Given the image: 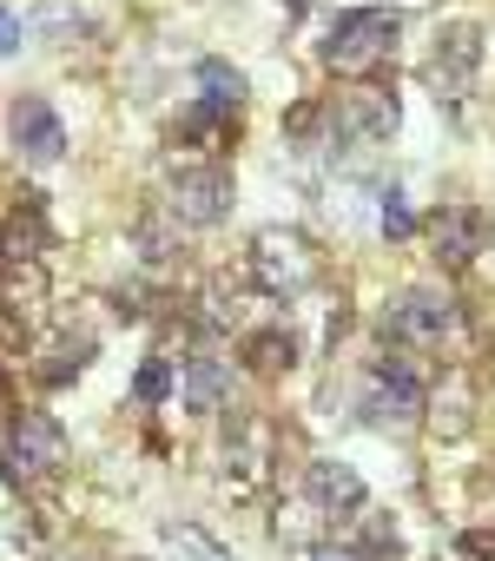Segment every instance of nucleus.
Returning a JSON list of instances; mask_svg holds the SVG:
<instances>
[{"label":"nucleus","instance_id":"f257e3e1","mask_svg":"<svg viewBox=\"0 0 495 561\" xmlns=\"http://www.w3.org/2000/svg\"><path fill=\"white\" fill-rule=\"evenodd\" d=\"M396 34H403V14L396 8H350L324 34V67L337 80H377V67L396 54Z\"/></svg>","mask_w":495,"mask_h":561},{"label":"nucleus","instance_id":"f03ea898","mask_svg":"<svg viewBox=\"0 0 495 561\" xmlns=\"http://www.w3.org/2000/svg\"><path fill=\"white\" fill-rule=\"evenodd\" d=\"M67 462H73V443H67V430H60L47 410H27V416H14V423H8V436H0V469H8L21 489H34V482H54Z\"/></svg>","mask_w":495,"mask_h":561},{"label":"nucleus","instance_id":"7ed1b4c3","mask_svg":"<svg viewBox=\"0 0 495 561\" xmlns=\"http://www.w3.org/2000/svg\"><path fill=\"white\" fill-rule=\"evenodd\" d=\"M272 462H278V423L272 416H238L231 436H225V489H231V502H252L272 482Z\"/></svg>","mask_w":495,"mask_h":561},{"label":"nucleus","instance_id":"20e7f679","mask_svg":"<svg viewBox=\"0 0 495 561\" xmlns=\"http://www.w3.org/2000/svg\"><path fill=\"white\" fill-rule=\"evenodd\" d=\"M423 416H429L423 377H416L403 357H383V364L370 370V383H364V423H370V430H410V423H423Z\"/></svg>","mask_w":495,"mask_h":561},{"label":"nucleus","instance_id":"39448f33","mask_svg":"<svg viewBox=\"0 0 495 561\" xmlns=\"http://www.w3.org/2000/svg\"><path fill=\"white\" fill-rule=\"evenodd\" d=\"M252 277L272 291V298H298V291H311V277H318V251H311V238L304 231H258V244H252Z\"/></svg>","mask_w":495,"mask_h":561},{"label":"nucleus","instance_id":"423d86ee","mask_svg":"<svg viewBox=\"0 0 495 561\" xmlns=\"http://www.w3.org/2000/svg\"><path fill=\"white\" fill-rule=\"evenodd\" d=\"M324 119H331L337 139H350V146H377V139L396 133V93L377 87V80H350V87L331 100Z\"/></svg>","mask_w":495,"mask_h":561},{"label":"nucleus","instance_id":"0eeeda50","mask_svg":"<svg viewBox=\"0 0 495 561\" xmlns=\"http://www.w3.org/2000/svg\"><path fill=\"white\" fill-rule=\"evenodd\" d=\"M449 331H456V305L442 291H396L383 305V337H396L410 351H436Z\"/></svg>","mask_w":495,"mask_h":561},{"label":"nucleus","instance_id":"6e6552de","mask_svg":"<svg viewBox=\"0 0 495 561\" xmlns=\"http://www.w3.org/2000/svg\"><path fill=\"white\" fill-rule=\"evenodd\" d=\"M172 218H185V225L231 218V172L218 159H185L172 172Z\"/></svg>","mask_w":495,"mask_h":561},{"label":"nucleus","instance_id":"1a4fd4ad","mask_svg":"<svg viewBox=\"0 0 495 561\" xmlns=\"http://www.w3.org/2000/svg\"><path fill=\"white\" fill-rule=\"evenodd\" d=\"M475 67H482V27H469V21L442 27V34H436V54H429V87H436V100H462L469 80H475Z\"/></svg>","mask_w":495,"mask_h":561},{"label":"nucleus","instance_id":"9d476101","mask_svg":"<svg viewBox=\"0 0 495 561\" xmlns=\"http://www.w3.org/2000/svg\"><path fill=\"white\" fill-rule=\"evenodd\" d=\"M429 244H436V264H442V271H462V264H475V251L488 244V218H482L475 205H442V211L429 218Z\"/></svg>","mask_w":495,"mask_h":561},{"label":"nucleus","instance_id":"9b49d317","mask_svg":"<svg viewBox=\"0 0 495 561\" xmlns=\"http://www.w3.org/2000/svg\"><path fill=\"white\" fill-rule=\"evenodd\" d=\"M304 495H311V508H324L331 522L344 515H357V508H370V489H364V476L350 469V462H337V456H318L311 469H304Z\"/></svg>","mask_w":495,"mask_h":561},{"label":"nucleus","instance_id":"f8f14e48","mask_svg":"<svg viewBox=\"0 0 495 561\" xmlns=\"http://www.w3.org/2000/svg\"><path fill=\"white\" fill-rule=\"evenodd\" d=\"M8 133H14V146H21L34 165H54V159L67 152V126H60V113H54L47 100H14Z\"/></svg>","mask_w":495,"mask_h":561},{"label":"nucleus","instance_id":"ddd939ff","mask_svg":"<svg viewBox=\"0 0 495 561\" xmlns=\"http://www.w3.org/2000/svg\"><path fill=\"white\" fill-rule=\"evenodd\" d=\"M231 403V370L211 357V351H198L192 364H185V410L192 416H218Z\"/></svg>","mask_w":495,"mask_h":561},{"label":"nucleus","instance_id":"4468645a","mask_svg":"<svg viewBox=\"0 0 495 561\" xmlns=\"http://www.w3.org/2000/svg\"><path fill=\"white\" fill-rule=\"evenodd\" d=\"M469 403H475V397H469V377H442V390L429 397V423H436V436H449V443L469 436V423H475Z\"/></svg>","mask_w":495,"mask_h":561},{"label":"nucleus","instance_id":"2eb2a0df","mask_svg":"<svg viewBox=\"0 0 495 561\" xmlns=\"http://www.w3.org/2000/svg\"><path fill=\"white\" fill-rule=\"evenodd\" d=\"M291 364H298L291 331H252V337H244V370H252V377H285Z\"/></svg>","mask_w":495,"mask_h":561},{"label":"nucleus","instance_id":"dca6fc26","mask_svg":"<svg viewBox=\"0 0 495 561\" xmlns=\"http://www.w3.org/2000/svg\"><path fill=\"white\" fill-rule=\"evenodd\" d=\"M47 244V225L41 211H8V225H0V264H34V251Z\"/></svg>","mask_w":495,"mask_h":561},{"label":"nucleus","instance_id":"f3484780","mask_svg":"<svg viewBox=\"0 0 495 561\" xmlns=\"http://www.w3.org/2000/svg\"><path fill=\"white\" fill-rule=\"evenodd\" d=\"M198 106H211V113H238V100H244V73L238 67H225V60H198Z\"/></svg>","mask_w":495,"mask_h":561},{"label":"nucleus","instance_id":"a211bd4d","mask_svg":"<svg viewBox=\"0 0 495 561\" xmlns=\"http://www.w3.org/2000/svg\"><path fill=\"white\" fill-rule=\"evenodd\" d=\"M165 554H172V561H231L198 522H172V528H165Z\"/></svg>","mask_w":495,"mask_h":561},{"label":"nucleus","instance_id":"6ab92c4d","mask_svg":"<svg viewBox=\"0 0 495 561\" xmlns=\"http://www.w3.org/2000/svg\"><path fill=\"white\" fill-rule=\"evenodd\" d=\"M350 522H357V541H350V554H357V561H370V554H390V548H396V522H390V515L357 508Z\"/></svg>","mask_w":495,"mask_h":561},{"label":"nucleus","instance_id":"aec40b11","mask_svg":"<svg viewBox=\"0 0 495 561\" xmlns=\"http://www.w3.org/2000/svg\"><path fill=\"white\" fill-rule=\"evenodd\" d=\"M133 390H139V403H165V397H172V364H165V357H152V364L139 370V383H133Z\"/></svg>","mask_w":495,"mask_h":561},{"label":"nucleus","instance_id":"412c9836","mask_svg":"<svg viewBox=\"0 0 495 561\" xmlns=\"http://www.w3.org/2000/svg\"><path fill=\"white\" fill-rule=\"evenodd\" d=\"M383 231H390V238H410V231H416V218H410L403 192H390V198H383Z\"/></svg>","mask_w":495,"mask_h":561},{"label":"nucleus","instance_id":"4be33fe9","mask_svg":"<svg viewBox=\"0 0 495 561\" xmlns=\"http://www.w3.org/2000/svg\"><path fill=\"white\" fill-rule=\"evenodd\" d=\"M456 548H462L469 561H495V528H469V535H462Z\"/></svg>","mask_w":495,"mask_h":561},{"label":"nucleus","instance_id":"5701e85b","mask_svg":"<svg viewBox=\"0 0 495 561\" xmlns=\"http://www.w3.org/2000/svg\"><path fill=\"white\" fill-rule=\"evenodd\" d=\"M14 47H21V14H14V8H0V60H8Z\"/></svg>","mask_w":495,"mask_h":561},{"label":"nucleus","instance_id":"b1692460","mask_svg":"<svg viewBox=\"0 0 495 561\" xmlns=\"http://www.w3.org/2000/svg\"><path fill=\"white\" fill-rule=\"evenodd\" d=\"M14 410V383H8V370H0V416Z\"/></svg>","mask_w":495,"mask_h":561}]
</instances>
